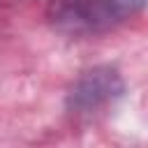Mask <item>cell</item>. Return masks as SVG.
<instances>
[{"mask_svg":"<svg viewBox=\"0 0 148 148\" xmlns=\"http://www.w3.org/2000/svg\"><path fill=\"white\" fill-rule=\"evenodd\" d=\"M141 7L143 0H51L49 21L65 35H99L125 23Z\"/></svg>","mask_w":148,"mask_h":148,"instance_id":"1","label":"cell"},{"mask_svg":"<svg viewBox=\"0 0 148 148\" xmlns=\"http://www.w3.org/2000/svg\"><path fill=\"white\" fill-rule=\"evenodd\" d=\"M120 79L113 69L86 72L72 90V104L76 109H95L120 92Z\"/></svg>","mask_w":148,"mask_h":148,"instance_id":"2","label":"cell"}]
</instances>
